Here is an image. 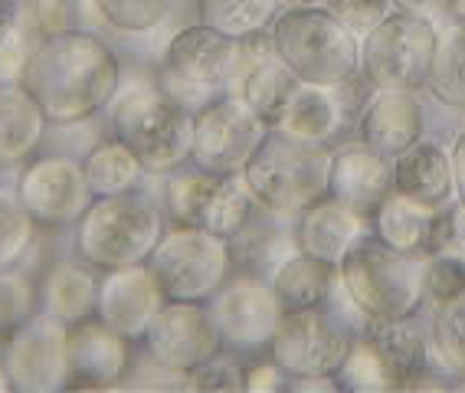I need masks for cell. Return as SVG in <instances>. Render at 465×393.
<instances>
[{"mask_svg":"<svg viewBox=\"0 0 465 393\" xmlns=\"http://www.w3.org/2000/svg\"><path fill=\"white\" fill-rule=\"evenodd\" d=\"M20 83L50 125H89L122 89V59L95 30L69 26L36 40Z\"/></svg>","mask_w":465,"mask_h":393,"instance_id":"obj_1","label":"cell"},{"mask_svg":"<svg viewBox=\"0 0 465 393\" xmlns=\"http://www.w3.org/2000/svg\"><path fill=\"white\" fill-rule=\"evenodd\" d=\"M426 266L430 256L400 252L367 233L338 262V285L367 321H413L430 301Z\"/></svg>","mask_w":465,"mask_h":393,"instance_id":"obj_2","label":"cell"},{"mask_svg":"<svg viewBox=\"0 0 465 393\" xmlns=\"http://www.w3.org/2000/svg\"><path fill=\"white\" fill-rule=\"evenodd\" d=\"M164 230L167 217L161 193H151L148 187L92 197L79 223L73 226V252L99 272L138 266L148 262Z\"/></svg>","mask_w":465,"mask_h":393,"instance_id":"obj_3","label":"cell"},{"mask_svg":"<svg viewBox=\"0 0 465 393\" xmlns=\"http://www.w3.org/2000/svg\"><path fill=\"white\" fill-rule=\"evenodd\" d=\"M105 112L108 132L134 151L151 177H164L191 161L193 115L154 83V75L122 83Z\"/></svg>","mask_w":465,"mask_h":393,"instance_id":"obj_4","label":"cell"},{"mask_svg":"<svg viewBox=\"0 0 465 393\" xmlns=\"http://www.w3.org/2000/svg\"><path fill=\"white\" fill-rule=\"evenodd\" d=\"M364 321L367 319L338 285V292L324 305L282 311V321L269 344V358L285 370L289 380L334 377Z\"/></svg>","mask_w":465,"mask_h":393,"instance_id":"obj_5","label":"cell"},{"mask_svg":"<svg viewBox=\"0 0 465 393\" xmlns=\"http://www.w3.org/2000/svg\"><path fill=\"white\" fill-rule=\"evenodd\" d=\"M269 40L299 83L341 89L361 75V36L328 7L282 10L269 26Z\"/></svg>","mask_w":465,"mask_h":393,"instance_id":"obj_6","label":"cell"},{"mask_svg":"<svg viewBox=\"0 0 465 393\" xmlns=\"http://www.w3.org/2000/svg\"><path fill=\"white\" fill-rule=\"evenodd\" d=\"M240 73L242 43L226 40L203 24H191L164 43L154 66V83L193 115L220 95L236 93Z\"/></svg>","mask_w":465,"mask_h":393,"instance_id":"obj_7","label":"cell"},{"mask_svg":"<svg viewBox=\"0 0 465 393\" xmlns=\"http://www.w3.org/2000/svg\"><path fill=\"white\" fill-rule=\"evenodd\" d=\"M328 144L302 142L272 128L242 171V181L262 210L282 220H295L308 203L328 193Z\"/></svg>","mask_w":465,"mask_h":393,"instance_id":"obj_8","label":"cell"},{"mask_svg":"<svg viewBox=\"0 0 465 393\" xmlns=\"http://www.w3.org/2000/svg\"><path fill=\"white\" fill-rule=\"evenodd\" d=\"M430 338L413 321H364L334 380L341 390H410L432 374Z\"/></svg>","mask_w":465,"mask_h":393,"instance_id":"obj_9","label":"cell"},{"mask_svg":"<svg viewBox=\"0 0 465 393\" xmlns=\"http://www.w3.org/2000/svg\"><path fill=\"white\" fill-rule=\"evenodd\" d=\"M148 269L171 301H210L216 289L236 269L232 243L203 226L167 223L158 246L151 250Z\"/></svg>","mask_w":465,"mask_h":393,"instance_id":"obj_10","label":"cell"},{"mask_svg":"<svg viewBox=\"0 0 465 393\" xmlns=\"http://www.w3.org/2000/svg\"><path fill=\"white\" fill-rule=\"evenodd\" d=\"M440 46V24L391 10L361 40V75L371 89L423 93Z\"/></svg>","mask_w":465,"mask_h":393,"instance_id":"obj_11","label":"cell"},{"mask_svg":"<svg viewBox=\"0 0 465 393\" xmlns=\"http://www.w3.org/2000/svg\"><path fill=\"white\" fill-rule=\"evenodd\" d=\"M207 309L223 338V351L240 354L242 360L269 354V344L285 311L269 276L246 266L232 269L230 279L207 301Z\"/></svg>","mask_w":465,"mask_h":393,"instance_id":"obj_12","label":"cell"},{"mask_svg":"<svg viewBox=\"0 0 465 393\" xmlns=\"http://www.w3.org/2000/svg\"><path fill=\"white\" fill-rule=\"evenodd\" d=\"M272 132L266 118L236 93H226L193 112L191 125V164L213 177L242 174L250 158Z\"/></svg>","mask_w":465,"mask_h":393,"instance_id":"obj_13","label":"cell"},{"mask_svg":"<svg viewBox=\"0 0 465 393\" xmlns=\"http://www.w3.org/2000/svg\"><path fill=\"white\" fill-rule=\"evenodd\" d=\"M14 187L43 233H73L92 203L83 158L69 151H36L24 168H17Z\"/></svg>","mask_w":465,"mask_h":393,"instance_id":"obj_14","label":"cell"},{"mask_svg":"<svg viewBox=\"0 0 465 393\" xmlns=\"http://www.w3.org/2000/svg\"><path fill=\"white\" fill-rule=\"evenodd\" d=\"M0 364L10 393H59L73 387L69 328L36 311L0 341Z\"/></svg>","mask_w":465,"mask_h":393,"instance_id":"obj_15","label":"cell"},{"mask_svg":"<svg viewBox=\"0 0 465 393\" xmlns=\"http://www.w3.org/2000/svg\"><path fill=\"white\" fill-rule=\"evenodd\" d=\"M142 351L183 384L193 370L223 351V338L216 331L207 301L167 299L151 321L148 335L142 338Z\"/></svg>","mask_w":465,"mask_h":393,"instance_id":"obj_16","label":"cell"},{"mask_svg":"<svg viewBox=\"0 0 465 393\" xmlns=\"http://www.w3.org/2000/svg\"><path fill=\"white\" fill-rule=\"evenodd\" d=\"M158 279L148 269V262L138 266L108 269L99 276V305H95V319L105 321L112 331H118L128 341L142 344L148 335L151 321L164 305Z\"/></svg>","mask_w":465,"mask_h":393,"instance_id":"obj_17","label":"cell"},{"mask_svg":"<svg viewBox=\"0 0 465 393\" xmlns=\"http://www.w3.org/2000/svg\"><path fill=\"white\" fill-rule=\"evenodd\" d=\"M397 191L393 187V158L383 151L358 142H344L331 148L328 164V193L361 217L374 220L383 201Z\"/></svg>","mask_w":465,"mask_h":393,"instance_id":"obj_18","label":"cell"},{"mask_svg":"<svg viewBox=\"0 0 465 393\" xmlns=\"http://www.w3.org/2000/svg\"><path fill=\"white\" fill-rule=\"evenodd\" d=\"M138 344L122 338L102 319H85L69 328V360L73 387H118L134 368Z\"/></svg>","mask_w":465,"mask_h":393,"instance_id":"obj_19","label":"cell"},{"mask_svg":"<svg viewBox=\"0 0 465 393\" xmlns=\"http://www.w3.org/2000/svg\"><path fill=\"white\" fill-rule=\"evenodd\" d=\"M354 132L361 142L383 151L387 158L403 154L426 134V112L420 93L374 89L361 118L354 122Z\"/></svg>","mask_w":465,"mask_h":393,"instance_id":"obj_20","label":"cell"},{"mask_svg":"<svg viewBox=\"0 0 465 393\" xmlns=\"http://www.w3.org/2000/svg\"><path fill=\"white\" fill-rule=\"evenodd\" d=\"M367 233H371V220L344 207L341 201H334L331 193L308 203L299 217L292 220L295 250L308 252V256H315L328 266H338L344 260V252Z\"/></svg>","mask_w":465,"mask_h":393,"instance_id":"obj_21","label":"cell"},{"mask_svg":"<svg viewBox=\"0 0 465 393\" xmlns=\"http://www.w3.org/2000/svg\"><path fill=\"white\" fill-rule=\"evenodd\" d=\"M99 269H92L75 252L66 260L46 262V269L36 276L40 311L66 328L92 319L99 305Z\"/></svg>","mask_w":465,"mask_h":393,"instance_id":"obj_22","label":"cell"},{"mask_svg":"<svg viewBox=\"0 0 465 393\" xmlns=\"http://www.w3.org/2000/svg\"><path fill=\"white\" fill-rule=\"evenodd\" d=\"M295 85H299V79L282 59L275 56L269 34L242 43V73L240 83H236V95H242L256 115L275 125L282 118Z\"/></svg>","mask_w":465,"mask_h":393,"instance_id":"obj_23","label":"cell"},{"mask_svg":"<svg viewBox=\"0 0 465 393\" xmlns=\"http://www.w3.org/2000/svg\"><path fill=\"white\" fill-rule=\"evenodd\" d=\"M50 118L20 79L0 83V171H17L46 148Z\"/></svg>","mask_w":465,"mask_h":393,"instance_id":"obj_24","label":"cell"},{"mask_svg":"<svg viewBox=\"0 0 465 393\" xmlns=\"http://www.w3.org/2000/svg\"><path fill=\"white\" fill-rule=\"evenodd\" d=\"M272 128L302 138L312 144H334L341 142V134L354 128V118L348 115V105L341 99V89H328V85H312L299 83L292 93L289 105H285L282 118Z\"/></svg>","mask_w":465,"mask_h":393,"instance_id":"obj_25","label":"cell"},{"mask_svg":"<svg viewBox=\"0 0 465 393\" xmlns=\"http://www.w3.org/2000/svg\"><path fill=\"white\" fill-rule=\"evenodd\" d=\"M393 187L397 193L410 197L426 207H442L456 197L452 181V154L440 142L420 138L413 148L393 158Z\"/></svg>","mask_w":465,"mask_h":393,"instance_id":"obj_26","label":"cell"},{"mask_svg":"<svg viewBox=\"0 0 465 393\" xmlns=\"http://www.w3.org/2000/svg\"><path fill=\"white\" fill-rule=\"evenodd\" d=\"M436 230H440V207L416 203L393 191L383 207L371 220V233L387 246L413 256H432L436 252Z\"/></svg>","mask_w":465,"mask_h":393,"instance_id":"obj_27","label":"cell"},{"mask_svg":"<svg viewBox=\"0 0 465 393\" xmlns=\"http://www.w3.org/2000/svg\"><path fill=\"white\" fill-rule=\"evenodd\" d=\"M269 282H272L285 311L315 309V305H324L338 292V266H328V262L295 250L275 266Z\"/></svg>","mask_w":465,"mask_h":393,"instance_id":"obj_28","label":"cell"},{"mask_svg":"<svg viewBox=\"0 0 465 393\" xmlns=\"http://www.w3.org/2000/svg\"><path fill=\"white\" fill-rule=\"evenodd\" d=\"M83 168L92 197L142 191V187H148V177H151L142 168V161L134 158V151L118 142L112 132L89 144V151L83 154Z\"/></svg>","mask_w":465,"mask_h":393,"instance_id":"obj_29","label":"cell"},{"mask_svg":"<svg viewBox=\"0 0 465 393\" xmlns=\"http://www.w3.org/2000/svg\"><path fill=\"white\" fill-rule=\"evenodd\" d=\"M279 14V0H197V24L236 43L266 36Z\"/></svg>","mask_w":465,"mask_h":393,"instance_id":"obj_30","label":"cell"},{"mask_svg":"<svg viewBox=\"0 0 465 393\" xmlns=\"http://www.w3.org/2000/svg\"><path fill=\"white\" fill-rule=\"evenodd\" d=\"M259 213V203L256 197L250 193L242 174H232V177H216L213 191L207 197V207L200 213V223L203 230L210 233L223 236V240H236V236L252 223V217Z\"/></svg>","mask_w":465,"mask_h":393,"instance_id":"obj_31","label":"cell"},{"mask_svg":"<svg viewBox=\"0 0 465 393\" xmlns=\"http://www.w3.org/2000/svg\"><path fill=\"white\" fill-rule=\"evenodd\" d=\"M40 226L20 201L14 181H0V269L30 266L40 246Z\"/></svg>","mask_w":465,"mask_h":393,"instance_id":"obj_32","label":"cell"},{"mask_svg":"<svg viewBox=\"0 0 465 393\" xmlns=\"http://www.w3.org/2000/svg\"><path fill=\"white\" fill-rule=\"evenodd\" d=\"M426 89L440 105L465 112V24L459 20H442L436 63Z\"/></svg>","mask_w":465,"mask_h":393,"instance_id":"obj_33","label":"cell"},{"mask_svg":"<svg viewBox=\"0 0 465 393\" xmlns=\"http://www.w3.org/2000/svg\"><path fill=\"white\" fill-rule=\"evenodd\" d=\"M213 184H216V177L207 174V171L193 168L191 161L181 164L177 171H171V174L161 177L158 193H161V207H164L167 223L197 226Z\"/></svg>","mask_w":465,"mask_h":393,"instance_id":"obj_34","label":"cell"},{"mask_svg":"<svg viewBox=\"0 0 465 393\" xmlns=\"http://www.w3.org/2000/svg\"><path fill=\"white\" fill-rule=\"evenodd\" d=\"M430 354L432 368L465 380V292L452 301L436 305L430 319Z\"/></svg>","mask_w":465,"mask_h":393,"instance_id":"obj_35","label":"cell"},{"mask_svg":"<svg viewBox=\"0 0 465 393\" xmlns=\"http://www.w3.org/2000/svg\"><path fill=\"white\" fill-rule=\"evenodd\" d=\"M92 7L115 34H154L174 10V0H92Z\"/></svg>","mask_w":465,"mask_h":393,"instance_id":"obj_36","label":"cell"},{"mask_svg":"<svg viewBox=\"0 0 465 393\" xmlns=\"http://www.w3.org/2000/svg\"><path fill=\"white\" fill-rule=\"evenodd\" d=\"M40 311L36 299V276L30 266L20 269H0V341L17 331L26 319H34Z\"/></svg>","mask_w":465,"mask_h":393,"instance_id":"obj_37","label":"cell"},{"mask_svg":"<svg viewBox=\"0 0 465 393\" xmlns=\"http://www.w3.org/2000/svg\"><path fill=\"white\" fill-rule=\"evenodd\" d=\"M36 40H40V34L34 30L24 4H20L17 20L0 30V83L24 79V69L30 63V53H34Z\"/></svg>","mask_w":465,"mask_h":393,"instance_id":"obj_38","label":"cell"},{"mask_svg":"<svg viewBox=\"0 0 465 393\" xmlns=\"http://www.w3.org/2000/svg\"><path fill=\"white\" fill-rule=\"evenodd\" d=\"M465 292V256L462 252H432L426 266V295L432 305L452 301Z\"/></svg>","mask_w":465,"mask_h":393,"instance_id":"obj_39","label":"cell"},{"mask_svg":"<svg viewBox=\"0 0 465 393\" xmlns=\"http://www.w3.org/2000/svg\"><path fill=\"white\" fill-rule=\"evenodd\" d=\"M242 374H246V360L232 351H220L203 368L193 370L183 384L197 390H242Z\"/></svg>","mask_w":465,"mask_h":393,"instance_id":"obj_40","label":"cell"},{"mask_svg":"<svg viewBox=\"0 0 465 393\" xmlns=\"http://www.w3.org/2000/svg\"><path fill=\"white\" fill-rule=\"evenodd\" d=\"M26 17L40 36H53L59 30L79 26V0H20Z\"/></svg>","mask_w":465,"mask_h":393,"instance_id":"obj_41","label":"cell"},{"mask_svg":"<svg viewBox=\"0 0 465 393\" xmlns=\"http://www.w3.org/2000/svg\"><path fill=\"white\" fill-rule=\"evenodd\" d=\"M324 7L331 10L351 34H358L361 40H364V36L391 14L393 4L391 0H328Z\"/></svg>","mask_w":465,"mask_h":393,"instance_id":"obj_42","label":"cell"},{"mask_svg":"<svg viewBox=\"0 0 465 393\" xmlns=\"http://www.w3.org/2000/svg\"><path fill=\"white\" fill-rule=\"evenodd\" d=\"M436 252H462V256H465V207L456 201V197L440 207Z\"/></svg>","mask_w":465,"mask_h":393,"instance_id":"obj_43","label":"cell"},{"mask_svg":"<svg viewBox=\"0 0 465 393\" xmlns=\"http://www.w3.org/2000/svg\"><path fill=\"white\" fill-rule=\"evenodd\" d=\"M289 387V377L285 370L275 364L269 354H259V358L246 360V374H242V390H285Z\"/></svg>","mask_w":465,"mask_h":393,"instance_id":"obj_44","label":"cell"},{"mask_svg":"<svg viewBox=\"0 0 465 393\" xmlns=\"http://www.w3.org/2000/svg\"><path fill=\"white\" fill-rule=\"evenodd\" d=\"M391 4L400 14H413V17L432 20V24L449 20V7H452V0H391Z\"/></svg>","mask_w":465,"mask_h":393,"instance_id":"obj_45","label":"cell"},{"mask_svg":"<svg viewBox=\"0 0 465 393\" xmlns=\"http://www.w3.org/2000/svg\"><path fill=\"white\" fill-rule=\"evenodd\" d=\"M452 181H456V201L465 207V128L452 138Z\"/></svg>","mask_w":465,"mask_h":393,"instance_id":"obj_46","label":"cell"},{"mask_svg":"<svg viewBox=\"0 0 465 393\" xmlns=\"http://www.w3.org/2000/svg\"><path fill=\"white\" fill-rule=\"evenodd\" d=\"M20 14V0H0V30L7 24H14Z\"/></svg>","mask_w":465,"mask_h":393,"instance_id":"obj_47","label":"cell"},{"mask_svg":"<svg viewBox=\"0 0 465 393\" xmlns=\"http://www.w3.org/2000/svg\"><path fill=\"white\" fill-rule=\"evenodd\" d=\"M282 10H299V7H324L328 0H279Z\"/></svg>","mask_w":465,"mask_h":393,"instance_id":"obj_48","label":"cell"},{"mask_svg":"<svg viewBox=\"0 0 465 393\" xmlns=\"http://www.w3.org/2000/svg\"><path fill=\"white\" fill-rule=\"evenodd\" d=\"M449 20L465 24V0H452V7H449Z\"/></svg>","mask_w":465,"mask_h":393,"instance_id":"obj_49","label":"cell"},{"mask_svg":"<svg viewBox=\"0 0 465 393\" xmlns=\"http://www.w3.org/2000/svg\"><path fill=\"white\" fill-rule=\"evenodd\" d=\"M0 393H10V384H7V374H4V364H0Z\"/></svg>","mask_w":465,"mask_h":393,"instance_id":"obj_50","label":"cell"},{"mask_svg":"<svg viewBox=\"0 0 465 393\" xmlns=\"http://www.w3.org/2000/svg\"><path fill=\"white\" fill-rule=\"evenodd\" d=\"M462 115H465V112H462Z\"/></svg>","mask_w":465,"mask_h":393,"instance_id":"obj_51","label":"cell"}]
</instances>
